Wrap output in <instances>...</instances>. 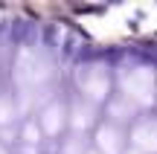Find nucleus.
<instances>
[{
    "instance_id": "nucleus-8",
    "label": "nucleus",
    "mask_w": 157,
    "mask_h": 154,
    "mask_svg": "<svg viewBox=\"0 0 157 154\" xmlns=\"http://www.w3.org/2000/svg\"><path fill=\"white\" fill-rule=\"evenodd\" d=\"M128 143L134 145L137 154L157 151V119H140V122H134Z\"/></svg>"
},
{
    "instance_id": "nucleus-3",
    "label": "nucleus",
    "mask_w": 157,
    "mask_h": 154,
    "mask_svg": "<svg viewBox=\"0 0 157 154\" xmlns=\"http://www.w3.org/2000/svg\"><path fill=\"white\" fill-rule=\"evenodd\" d=\"M119 96H125L134 105H148L154 99V73L148 67H134L119 73Z\"/></svg>"
},
{
    "instance_id": "nucleus-6",
    "label": "nucleus",
    "mask_w": 157,
    "mask_h": 154,
    "mask_svg": "<svg viewBox=\"0 0 157 154\" xmlns=\"http://www.w3.org/2000/svg\"><path fill=\"white\" fill-rule=\"evenodd\" d=\"M96 119H99V108L84 99H73L67 105V131L73 134H87L90 128H96Z\"/></svg>"
},
{
    "instance_id": "nucleus-9",
    "label": "nucleus",
    "mask_w": 157,
    "mask_h": 154,
    "mask_svg": "<svg viewBox=\"0 0 157 154\" xmlns=\"http://www.w3.org/2000/svg\"><path fill=\"white\" fill-rule=\"evenodd\" d=\"M105 114H108V122L117 128H122V122H131L137 114V105L128 102L125 96H111L105 102Z\"/></svg>"
},
{
    "instance_id": "nucleus-4",
    "label": "nucleus",
    "mask_w": 157,
    "mask_h": 154,
    "mask_svg": "<svg viewBox=\"0 0 157 154\" xmlns=\"http://www.w3.org/2000/svg\"><path fill=\"white\" fill-rule=\"evenodd\" d=\"M35 125L41 128L44 140H61L64 134H67V102L50 99V102L35 114Z\"/></svg>"
},
{
    "instance_id": "nucleus-13",
    "label": "nucleus",
    "mask_w": 157,
    "mask_h": 154,
    "mask_svg": "<svg viewBox=\"0 0 157 154\" xmlns=\"http://www.w3.org/2000/svg\"><path fill=\"white\" fill-rule=\"evenodd\" d=\"M125 154H137V151H125Z\"/></svg>"
},
{
    "instance_id": "nucleus-2",
    "label": "nucleus",
    "mask_w": 157,
    "mask_h": 154,
    "mask_svg": "<svg viewBox=\"0 0 157 154\" xmlns=\"http://www.w3.org/2000/svg\"><path fill=\"white\" fill-rule=\"evenodd\" d=\"M111 70L105 67V64H82V67L76 70V90H78V99H84V102L96 105L99 108L102 102H108L111 99Z\"/></svg>"
},
{
    "instance_id": "nucleus-12",
    "label": "nucleus",
    "mask_w": 157,
    "mask_h": 154,
    "mask_svg": "<svg viewBox=\"0 0 157 154\" xmlns=\"http://www.w3.org/2000/svg\"><path fill=\"white\" fill-rule=\"evenodd\" d=\"M87 154H99V151H93V148H90V151H87Z\"/></svg>"
},
{
    "instance_id": "nucleus-5",
    "label": "nucleus",
    "mask_w": 157,
    "mask_h": 154,
    "mask_svg": "<svg viewBox=\"0 0 157 154\" xmlns=\"http://www.w3.org/2000/svg\"><path fill=\"white\" fill-rule=\"evenodd\" d=\"M23 122V114L17 108V99L12 90L0 93V143H15L17 140V128Z\"/></svg>"
},
{
    "instance_id": "nucleus-1",
    "label": "nucleus",
    "mask_w": 157,
    "mask_h": 154,
    "mask_svg": "<svg viewBox=\"0 0 157 154\" xmlns=\"http://www.w3.org/2000/svg\"><path fill=\"white\" fill-rule=\"evenodd\" d=\"M52 79H56V61L50 50L41 44H23L17 47L12 61V93L17 99L23 119L29 114H38L50 102Z\"/></svg>"
},
{
    "instance_id": "nucleus-7",
    "label": "nucleus",
    "mask_w": 157,
    "mask_h": 154,
    "mask_svg": "<svg viewBox=\"0 0 157 154\" xmlns=\"http://www.w3.org/2000/svg\"><path fill=\"white\" fill-rule=\"evenodd\" d=\"M90 148L93 151H99V154H125V134H122V128H117V125H111V122H102L99 128H96V134L90 137Z\"/></svg>"
},
{
    "instance_id": "nucleus-11",
    "label": "nucleus",
    "mask_w": 157,
    "mask_h": 154,
    "mask_svg": "<svg viewBox=\"0 0 157 154\" xmlns=\"http://www.w3.org/2000/svg\"><path fill=\"white\" fill-rule=\"evenodd\" d=\"M0 154H12V151H9V145H3V143H0Z\"/></svg>"
},
{
    "instance_id": "nucleus-10",
    "label": "nucleus",
    "mask_w": 157,
    "mask_h": 154,
    "mask_svg": "<svg viewBox=\"0 0 157 154\" xmlns=\"http://www.w3.org/2000/svg\"><path fill=\"white\" fill-rule=\"evenodd\" d=\"M90 151V137L87 134H73L67 131L58 143V151L56 154H87Z\"/></svg>"
}]
</instances>
